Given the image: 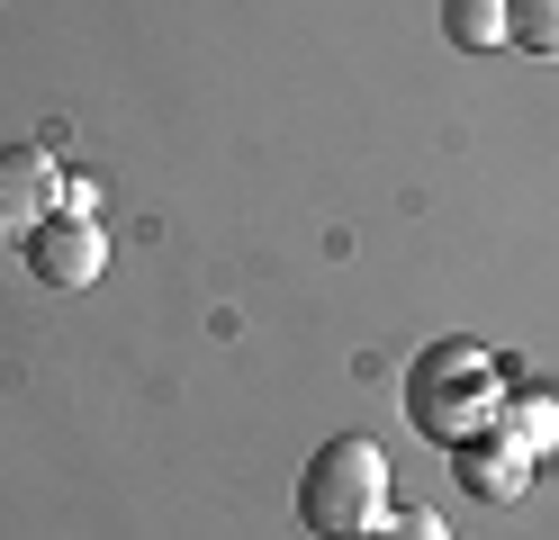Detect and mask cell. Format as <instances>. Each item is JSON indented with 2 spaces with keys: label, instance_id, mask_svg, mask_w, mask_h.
<instances>
[{
  "label": "cell",
  "instance_id": "6",
  "mask_svg": "<svg viewBox=\"0 0 559 540\" xmlns=\"http://www.w3.org/2000/svg\"><path fill=\"white\" fill-rule=\"evenodd\" d=\"M442 36L461 55H497L506 46V0H442Z\"/></svg>",
  "mask_w": 559,
  "mask_h": 540
},
{
  "label": "cell",
  "instance_id": "10",
  "mask_svg": "<svg viewBox=\"0 0 559 540\" xmlns=\"http://www.w3.org/2000/svg\"><path fill=\"white\" fill-rule=\"evenodd\" d=\"M55 207H63V216H99V180H91V171H63Z\"/></svg>",
  "mask_w": 559,
  "mask_h": 540
},
{
  "label": "cell",
  "instance_id": "8",
  "mask_svg": "<svg viewBox=\"0 0 559 540\" xmlns=\"http://www.w3.org/2000/svg\"><path fill=\"white\" fill-rule=\"evenodd\" d=\"M497 423L514 432V451H523V459H542V451L559 442V396H542V387H533V396H506V415H497Z\"/></svg>",
  "mask_w": 559,
  "mask_h": 540
},
{
  "label": "cell",
  "instance_id": "3",
  "mask_svg": "<svg viewBox=\"0 0 559 540\" xmlns=\"http://www.w3.org/2000/svg\"><path fill=\"white\" fill-rule=\"evenodd\" d=\"M19 252H27V271H37L46 288H91L99 271H109V235H99V216H63V207Z\"/></svg>",
  "mask_w": 559,
  "mask_h": 540
},
{
  "label": "cell",
  "instance_id": "5",
  "mask_svg": "<svg viewBox=\"0 0 559 540\" xmlns=\"http://www.w3.org/2000/svg\"><path fill=\"white\" fill-rule=\"evenodd\" d=\"M523 459L514 451V432L506 423H487V432H469V442H451V478H461L478 504H506V495H523Z\"/></svg>",
  "mask_w": 559,
  "mask_h": 540
},
{
  "label": "cell",
  "instance_id": "1",
  "mask_svg": "<svg viewBox=\"0 0 559 540\" xmlns=\"http://www.w3.org/2000/svg\"><path fill=\"white\" fill-rule=\"evenodd\" d=\"M506 415V370L487 343H425V360L406 370V423L425 442H469Z\"/></svg>",
  "mask_w": 559,
  "mask_h": 540
},
{
  "label": "cell",
  "instance_id": "2",
  "mask_svg": "<svg viewBox=\"0 0 559 540\" xmlns=\"http://www.w3.org/2000/svg\"><path fill=\"white\" fill-rule=\"evenodd\" d=\"M379 514H389V451L370 432L317 442V459L298 468V523L317 540H370Z\"/></svg>",
  "mask_w": 559,
  "mask_h": 540
},
{
  "label": "cell",
  "instance_id": "7",
  "mask_svg": "<svg viewBox=\"0 0 559 540\" xmlns=\"http://www.w3.org/2000/svg\"><path fill=\"white\" fill-rule=\"evenodd\" d=\"M506 46L533 63H559V0H506Z\"/></svg>",
  "mask_w": 559,
  "mask_h": 540
},
{
  "label": "cell",
  "instance_id": "4",
  "mask_svg": "<svg viewBox=\"0 0 559 540\" xmlns=\"http://www.w3.org/2000/svg\"><path fill=\"white\" fill-rule=\"evenodd\" d=\"M55 190H63V171L46 144H0V243H27L55 216Z\"/></svg>",
  "mask_w": 559,
  "mask_h": 540
},
{
  "label": "cell",
  "instance_id": "9",
  "mask_svg": "<svg viewBox=\"0 0 559 540\" xmlns=\"http://www.w3.org/2000/svg\"><path fill=\"white\" fill-rule=\"evenodd\" d=\"M370 540H451V523H442V514H425V504H389Z\"/></svg>",
  "mask_w": 559,
  "mask_h": 540
}]
</instances>
